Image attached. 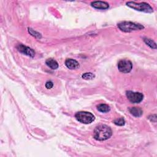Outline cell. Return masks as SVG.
Here are the masks:
<instances>
[{
    "label": "cell",
    "mask_w": 157,
    "mask_h": 157,
    "mask_svg": "<svg viewBox=\"0 0 157 157\" xmlns=\"http://www.w3.org/2000/svg\"><path fill=\"white\" fill-rule=\"evenodd\" d=\"M111 128L105 124H100L96 127L94 131V138L97 140H105L111 137Z\"/></svg>",
    "instance_id": "obj_1"
},
{
    "label": "cell",
    "mask_w": 157,
    "mask_h": 157,
    "mask_svg": "<svg viewBox=\"0 0 157 157\" xmlns=\"http://www.w3.org/2000/svg\"><path fill=\"white\" fill-rule=\"evenodd\" d=\"M118 27L121 31L126 33L136 30H140L144 28L142 25L131 21H122L118 24Z\"/></svg>",
    "instance_id": "obj_2"
},
{
    "label": "cell",
    "mask_w": 157,
    "mask_h": 157,
    "mask_svg": "<svg viewBox=\"0 0 157 157\" xmlns=\"http://www.w3.org/2000/svg\"><path fill=\"white\" fill-rule=\"evenodd\" d=\"M126 5L136 10L145 13H151L153 12V9L151 6L146 2L137 3L135 2H126Z\"/></svg>",
    "instance_id": "obj_3"
},
{
    "label": "cell",
    "mask_w": 157,
    "mask_h": 157,
    "mask_svg": "<svg viewBox=\"0 0 157 157\" xmlns=\"http://www.w3.org/2000/svg\"><path fill=\"white\" fill-rule=\"evenodd\" d=\"M75 117L77 121L83 124H90L95 119L93 114L86 111H80L77 112L75 115Z\"/></svg>",
    "instance_id": "obj_4"
},
{
    "label": "cell",
    "mask_w": 157,
    "mask_h": 157,
    "mask_svg": "<svg viewBox=\"0 0 157 157\" xmlns=\"http://www.w3.org/2000/svg\"><path fill=\"white\" fill-rule=\"evenodd\" d=\"M126 94L128 100L132 103H139L143 100L144 98L143 94L139 92L127 91Z\"/></svg>",
    "instance_id": "obj_5"
},
{
    "label": "cell",
    "mask_w": 157,
    "mask_h": 157,
    "mask_svg": "<svg viewBox=\"0 0 157 157\" xmlns=\"http://www.w3.org/2000/svg\"><path fill=\"white\" fill-rule=\"evenodd\" d=\"M132 68V64L129 60L122 59L118 63V69L121 72L128 73L131 71Z\"/></svg>",
    "instance_id": "obj_6"
},
{
    "label": "cell",
    "mask_w": 157,
    "mask_h": 157,
    "mask_svg": "<svg viewBox=\"0 0 157 157\" xmlns=\"http://www.w3.org/2000/svg\"><path fill=\"white\" fill-rule=\"evenodd\" d=\"M17 50H18V52H20V53L27 55L28 56H30L31 58L34 57L35 55V52L31 48L25 46L23 44H19L17 47Z\"/></svg>",
    "instance_id": "obj_7"
},
{
    "label": "cell",
    "mask_w": 157,
    "mask_h": 157,
    "mask_svg": "<svg viewBox=\"0 0 157 157\" xmlns=\"http://www.w3.org/2000/svg\"><path fill=\"white\" fill-rule=\"evenodd\" d=\"M91 6L95 9H101V10L107 9L109 7V5L107 2H104V1H101L91 2Z\"/></svg>",
    "instance_id": "obj_8"
},
{
    "label": "cell",
    "mask_w": 157,
    "mask_h": 157,
    "mask_svg": "<svg viewBox=\"0 0 157 157\" xmlns=\"http://www.w3.org/2000/svg\"><path fill=\"white\" fill-rule=\"evenodd\" d=\"M65 64L66 67L70 69H75L79 67L78 63L76 60L71 58L67 59L65 61Z\"/></svg>",
    "instance_id": "obj_9"
},
{
    "label": "cell",
    "mask_w": 157,
    "mask_h": 157,
    "mask_svg": "<svg viewBox=\"0 0 157 157\" xmlns=\"http://www.w3.org/2000/svg\"><path fill=\"white\" fill-rule=\"evenodd\" d=\"M129 112L134 117H139L143 114V111L140 107H133L129 108Z\"/></svg>",
    "instance_id": "obj_10"
},
{
    "label": "cell",
    "mask_w": 157,
    "mask_h": 157,
    "mask_svg": "<svg viewBox=\"0 0 157 157\" xmlns=\"http://www.w3.org/2000/svg\"><path fill=\"white\" fill-rule=\"evenodd\" d=\"M46 64L52 69H56L58 67V63L53 58H48L45 61Z\"/></svg>",
    "instance_id": "obj_11"
},
{
    "label": "cell",
    "mask_w": 157,
    "mask_h": 157,
    "mask_svg": "<svg viewBox=\"0 0 157 157\" xmlns=\"http://www.w3.org/2000/svg\"><path fill=\"white\" fill-rule=\"evenodd\" d=\"M97 109L98 111L102 112V113H106L110 111V108L109 105L105 104H100L97 105Z\"/></svg>",
    "instance_id": "obj_12"
},
{
    "label": "cell",
    "mask_w": 157,
    "mask_h": 157,
    "mask_svg": "<svg viewBox=\"0 0 157 157\" xmlns=\"http://www.w3.org/2000/svg\"><path fill=\"white\" fill-rule=\"evenodd\" d=\"M144 41L145 42V43L147 45H148L151 48H154V49L156 48V43L153 40H151L150 39H148V38H144Z\"/></svg>",
    "instance_id": "obj_13"
},
{
    "label": "cell",
    "mask_w": 157,
    "mask_h": 157,
    "mask_svg": "<svg viewBox=\"0 0 157 157\" xmlns=\"http://www.w3.org/2000/svg\"><path fill=\"white\" fill-rule=\"evenodd\" d=\"M82 77L85 80H91L94 77V75L91 72H86L84 73Z\"/></svg>",
    "instance_id": "obj_14"
},
{
    "label": "cell",
    "mask_w": 157,
    "mask_h": 157,
    "mask_svg": "<svg viewBox=\"0 0 157 157\" xmlns=\"http://www.w3.org/2000/svg\"><path fill=\"white\" fill-rule=\"evenodd\" d=\"M28 31H29V33L32 35V36H33L34 37H36V38H41V35H40V33H37V32H36V31H34L33 29H32L31 28H28Z\"/></svg>",
    "instance_id": "obj_15"
},
{
    "label": "cell",
    "mask_w": 157,
    "mask_h": 157,
    "mask_svg": "<svg viewBox=\"0 0 157 157\" xmlns=\"http://www.w3.org/2000/svg\"><path fill=\"white\" fill-rule=\"evenodd\" d=\"M114 123L118 126H123L125 123V121L123 118H120L114 121Z\"/></svg>",
    "instance_id": "obj_16"
},
{
    "label": "cell",
    "mask_w": 157,
    "mask_h": 157,
    "mask_svg": "<svg viewBox=\"0 0 157 157\" xmlns=\"http://www.w3.org/2000/svg\"><path fill=\"white\" fill-rule=\"evenodd\" d=\"M53 83L52 81H48L46 82L45 83V87L47 88V89H50L53 87Z\"/></svg>",
    "instance_id": "obj_17"
}]
</instances>
